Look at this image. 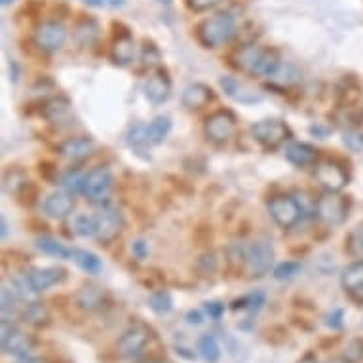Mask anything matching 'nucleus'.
<instances>
[{
    "instance_id": "6ab92c4d",
    "label": "nucleus",
    "mask_w": 363,
    "mask_h": 363,
    "mask_svg": "<svg viewBox=\"0 0 363 363\" xmlns=\"http://www.w3.org/2000/svg\"><path fill=\"white\" fill-rule=\"evenodd\" d=\"M145 96L150 103L162 105L166 103L172 96V80L167 77L166 71L152 72L147 80H145Z\"/></svg>"
},
{
    "instance_id": "de8ad7c7",
    "label": "nucleus",
    "mask_w": 363,
    "mask_h": 363,
    "mask_svg": "<svg viewBox=\"0 0 363 363\" xmlns=\"http://www.w3.org/2000/svg\"><path fill=\"white\" fill-rule=\"evenodd\" d=\"M298 363H320V359H318L314 354H310L308 352V354H304V356L298 359Z\"/></svg>"
},
{
    "instance_id": "2eb2a0df",
    "label": "nucleus",
    "mask_w": 363,
    "mask_h": 363,
    "mask_svg": "<svg viewBox=\"0 0 363 363\" xmlns=\"http://www.w3.org/2000/svg\"><path fill=\"white\" fill-rule=\"evenodd\" d=\"M219 86L226 97H230L233 101L242 103V105H257L264 99L261 91H257L236 77H220Z\"/></svg>"
},
{
    "instance_id": "5701e85b",
    "label": "nucleus",
    "mask_w": 363,
    "mask_h": 363,
    "mask_svg": "<svg viewBox=\"0 0 363 363\" xmlns=\"http://www.w3.org/2000/svg\"><path fill=\"white\" fill-rule=\"evenodd\" d=\"M107 303V297H105V291L101 287L97 286H84L78 289L77 293V304L82 310H88V312H96V310H101Z\"/></svg>"
},
{
    "instance_id": "6e6552de",
    "label": "nucleus",
    "mask_w": 363,
    "mask_h": 363,
    "mask_svg": "<svg viewBox=\"0 0 363 363\" xmlns=\"http://www.w3.org/2000/svg\"><path fill=\"white\" fill-rule=\"evenodd\" d=\"M267 208L272 220L278 226H281V228L295 226L304 213L297 198L289 196V194H280V196L270 198Z\"/></svg>"
},
{
    "instance_id": "79ce46f5",
    "label": "nucleus",
    "mask_w": 363,
    "mask_h": 363,
    "mask_svg": "<svg viewBox=\"0 0 363 363\" xmlns=\"http://www.w3.org/2000/svg\"><path fill=\"white\" fill-rule=\"evenodd\" d=\"M345 359L348 363H357L359 359H363V346H359V342H352L350 348L345 352Z\"/></svg>"
},
{
    "instance_id": "2f4dec72",
    "label": "nucleus",
    "mask_w": 363,
    "mask_h": 363,
    "mask_svg": "<svg viewBox=\"0 0 363 363\" xmlns=\"http://www.w3.org/2000/svg\"><path fill=\"white\" fill-rule=\"evenodd\" d=\"M149 306L150 310L158 315H166L173 310V297L172 293L166 289H158L149 297Z\"/></svg>"
},
{
    "instance_id": "f257e3e1",
    "label": "nucleus",
    "mask_w": 363,
    "mask_h": 363,
    "mask_svg": "<svg viewBox=\"0 0 363 363\" xmlns=\"http://www.w3.org/2000/svg\"><path fill=\"white\" fill-rule=\"evenodd\" d=\"M280 61L274 50L262 48L259 44H247L236 54V65L253 77L268 78Z\"/></svg>"
},
{
    "instance_id": "e433bc0d",
    "label": "nucleus",
    "mask_w": 363,
    "mask_h": 363,
    "mask_svg": "<svg viewBox=\"0 0 363 363\" xmlns=\"http://www.w3.org/2000/svg\"><path fill=\"white\" fill-rule=\"evenodd\" d=\"M97 35H99V29L94 21H86V23L78 25L77 29V40L80 46H91L96 42Z\"/></svg>"
},
{
    "instance_id": "c9c22d12",
    "label": "nucleus",
    "mask_w": 363,
    "mask_h": 363,
    "mask_svg": "<svg viewBox=\"0 0 363 363\" xmlns=\"http://www.w3.org/2000/svg\"><path fill=\"white\" fill-rule=\"evenodd\" d=\"M301 270H303L301 262L286 261V262H280V264L274 268V272H272V274H274L276 280L287 281V280H293V278H297V276L301 274Z\"/></svg>"
},
{
    "instance_id": "58836bf2",
    "label": "nucleus",
    "mask_w": 363,
    "mask_h": 363,
    "mask_svg": "<svg viewBox=\"0 0 363 363\" xmlns=\"http://www.w3.org/2000/svg\"><path fill=\"white\" fill-rule=\"evenodd\" d=\"M325 325L331 329H342L345 328V310L335 308L331 314L325 315Z\"/></svg>"
},
{
    "instance_id": "ddd939ff",
    "label": "nucleus",
    "mask_w": 363,
    "mask_h": 363,
    "mask_svg": "<svg viewBox=\"0 0 363 363\" xmlns=\"http://www.w3.org/2000/svg\"><path fill=\"white\" fill-rule=\"evenodd\" d=\"M314 177L318 185L328 192H340L348 185V179H350L345 167L333 160H323L315 164Z\"/></svg>"
},
{
    "instance_id": "393cba45",
    "label": "nucleus",
    "mask_w": 363,
    "mask_h": 363,
    "mask_svg": "<svg viewBox=\"0 0 363 363\" xmlns=\"http://www.w3.org/2000/svg\"><path fill=\"white\" fill-rule=\"evenodd\" d=\"M36 250L42 251L44 255L55 257V259H63V261H72V247L65 245L54 236H40L35 240Z\"/></svg>"
},
{
    "instance_id": "f03ea898",
    "label": "nucleus",
    "mask_w": 363,
    "mask_h": 363,
    "mask_svg": "<svg viewBox=\"0 0 363 363\" xmlns=\"http://www.w3.org/2000/svg\"><path fill=\"white\" fill-rule=\"evenodd\" d=\"M238 33V21L233 13H217L203 19L198 27V36L206 48H219L230 42Z\"/></svg>"
},
{
    "instance_id": "09e8293b",
    "label": "nucleus",
    "mask_w": 363,
    "mask_h": 363,
    "mask_svg": "<svg viewBox=\"0 0 363 363\" xmlns=\"http://www.w3.org/2000/svg\"><path fill=\"white\" fill-rule=\"evenodd\" d=\"M0 234H2V238H4V240L8 238V220H6V217H2V230H0Z\"/></svg>"
},
{
    "instance_id": "a18cd8bd",
    "label": "nucleus",
    "mask_w": 363,
    "mask_h": 363,
    "mask_svg": "<svg viewBox=\"0 0 363 363\" xmlns=\"http://www.w3.org/2000/svg\"><path fill=\"white\" fill-rule=\"evenodd\" d=\"M186 323H191V325H202L203 323V314L200 310H189L185 315Z\"/></svg>"
},
{
    "instance_id": "603ef678",
    "label": "nucleus",
    "mask_w": 363,
    "mask_h": 363,
    "mask_svg": "<svg viewBox=\"0 0 363 363\" xmlns=\"http://www.w3.org/2000/svg\"><path fill=\"white\" fill-rule=\"evenodd\" d=\"M149 363H169V362H164V359H158V362H149Z\"/></svg>"
},
{
    "instance_id": "bb28decb",
    "label": "nucleus",
    "mask_w": 363,
    "mask_h": 363,
    "mask_svg": "<svg viewBox=\"0 0 363 363\" xmlns=\"http://www.w3.org/2000/svg\"><path fill=\"white\" fill-rule=\"evenodd\" d=\"M264 304H267V293L262 291V289H255L250 295H244V297L236 298L230 304V308L234 312H238V310H247L250 314H257V312H261L264 308Z\"/></svg>"
},
{
    "instance_id": "7ed1b4c3",
    "label": "nucleus",
    "mask_w": 363,
    "mask_h": 363,
    "mask_svg": "<svg viewBox=\"0 0 363 363\" xmlns=\"http://www.w3.org/2000/svg\"><path fill=\"white\" fill-rule=\"evenodd\" d=\"M251 138L255 139L262 149L276 150L287 141H291L293 131L284 120L267 118L251 125Z\"/></svg>"
},
{
    "instance_id": "423d86ee",
    "label": "nucleus",
    "mask_w": 363,
    "mask_h": 363,
    "mask_svg": "<svg viewBox=\"0 0 363 363\" xmlns=\"http://www.w3.org/2000/svg\"><path fill=\"white\" fill-rule=\"evenodd\" d=\"M315 217L328 226L342 225L350 211V203L339 192H328L315 200Z\"/></svg>"
},
{
    "instance_id": "a19ab883",
    "label": "nucleus",
    "mask_w": 363,
    "mask_h": 363,
    "mask_svg": "<svg viewBox=\"0 0 363 363\" xmlns=\"http://www.w3.org/2000/svg\"><path fill=\"white\" fill-rule=\"evenodd\" d=\"M223 2H225V0H189V6H191V10H194V12H208V10L219 6Z\"/></svg>"
},
{
    "instance_id": "39448f33",
    "label": "nucleus",
    "mask_w": 363,
    "mask_h": 363,
    "mask_svg": "<svg viewBox=\"0 0 363 363\" xmlns=\"http://www.w3.org/2000/svg\"><path fill=\"white\" fill-rule=\"evenodd\" d=\"M114 175L108 167H94L86 173L84 179V194L94 206H108L111 194H113Z\"/></svg>"
},
{
    "instance_id": "7c9ffc66",
    "label": "nucleus",
    "mask_w": 363,
    "mask_h": 363,
    "mask_svg": "<svg viewBox=\"0 0 363 363\" xmlns=\"http://www.w3.org/2000/svg\"><path fill=\"white\" fill-rule=\"evenodd\" d=\"M198 352L208 363H217L220 359L219 340L213 333H206L198 339Z\"/></svg>"
},
{
    "instance_id": "a878e982",
    "label": "nucleus",
    "mask_w": 363,
    "mask_h": 363,
    "mask_svg": "<svg viewBox=\"0 0 363 363\" xmlns=\"http://www.w3.org/2000/svg\"><path fill=\"white\" fill-rule=\"evenodd\" d=\"M25 323H29L33 328H46L52 323V314L46 304L42 303H29L21 312Z\"/></svg>"
},
{
    "instance_id": "cd10ccee",
    "label": "nucleus",
    "mask_w": 363,
    "mask_h": 363,
    "mask_svg": "<svg viewBox=\"0 0 363 363\" xmlns=\"http://www.w3.org/2000/svg\"><path fill=\"white\" fill-rule=\"evenodd\" d=\"M44 116L52 122V124H61L65 120L71 118V103L65 97H55L52 101L46 103L44 107Z\"/></svg>"
},
{
    "instance_id": "9b49d317",
    "label": "nucleus",
    "mask_w": 363,
    "mask_h": 363,
    "mask_svg": "<svg viewBox=\"0 0 363 363\" xmlns=\"http://www.w3.org/2000/svg\"><path fill=\"white\" fill-rule=\"evenodd\" d=\"M0 346H2V352L4 354H10L13 357H23L29 356L33 348H35V340L33 337L23 331H19L18 328H13L10 322H4L2 320V325H0Z\"/></svg>"
},
{
    "instance_id": "dca6fc26",
    "label": "nucleus",
    "mask_w": 363,
    "mask_h": 363,
    "mask_svg": "<svg viewBox=\"0 0 363 363\" xmlns=\"http://www.w3.org/2000/svg\"><path fill=\"white\" fill-rule=\"evenodd\" d=\"M94 150H96V141L88 135L71 138L60 145V155L72 164H80L86 158H89L94 155Z\"/></svg>"
},
{
    "instance_id": "c85d7f7f",
    "label": "nucleus",
    "mask_w": 363,
    "mask_h": 363,
    "mask_svg": "<svg viewBox=\"0 0 363 363\" xmlns=\"http://www.w3.org/2000/svg\"><path fill=\"white\" fill-rule=\"evenodd\" d=\"M72 261L77 262L78 267L82 268L84 272H88V274H99L103 270L101 259L94 251L72 247Z\"/></svg>"
},
{
    "instance_id": "aec40b11",
    "label": "nucleus",
    "mask_w": 363,
    "mask_h": 363,
    "mask_svg": "<svg viewBox=\"0 0 363 363\" xmlns=\"http://www.w3.org/2000/svg\"><path fill=\"white\" fill-rule=\"evenodd\" d=\"M286 160L295 167H308L314 166L318 160V150L315 147L301 141H291L286 147Z\"/></svg>"
},
{
    "instance_id": "b1692460",
    "label": "nucleus",
    "mask_w": 363,
    "mask_h": 363,
    "mask_svg": "<svg viewBox=\"0 0 363 363\" xmlns=\"http://www.w3.org/2000/svg\"><path fill=\"white\" fill-rule=\"evenodd\" d=\"M135 52H138V46H135L133 38L130 35H122L114 40L113 48H111V57L116 65L125 67L135 60Z\"/></svg>"
},
{
    "instance_id": "9d476101",
    "label": "nucleus",
    "mask_w": 363,
    "mask_h": 363,
    "mask_svg": "<svg viewBox=\"0 0 363 363\" xmlns=\"http://www.w3.org/2000/svg\"><path fill=\"white\" fill-rule=\"evenodd\" d=\"M238 128V120L230 111H217L211 116H208L206 124H203V131H206V138L211 143L223 145L226 141H230L236 133Z\"/></svg>"
},
{
    "instance_id": "4c0bfd02",
    "label": "nucleus",
    "mask_w": 363,
    "mask_h": 363,
    "mask_svg": "<svg viewBox=\"0 0 363 363\" xmlns=\"http://www.w3.org/2000/svg\"><path fill=\"white\" fill-rule=\"evenodd\" d=\"M348 250L356 259L363 261V225L356 226L350 234H348Z\"/></svg>"
},
{
    "instance_id": "4be33fe9",
    "label": "nucleus",
    "mask_w": 363,
    "mask_h": 363,
    "mask_svg": "<svg viewBox=\"0 0 363 363\" xmlns=\"http://www.w3.org/2000/svg\"><path fill=\"white\" fill-rule=\"evenodd\" d=\"M301 78H303V72H301V69H298L295 63L280 61L267 80L268 82L276 84V86H280V88H291V86L301 82Z\"/></svg>"
},
{
    "instance_id": "a211bd4d",
    "label": "nucleus",
    "mask_w": 363,
    "mask_h": 363,
    "mask_svg": "<svg viewBox=\"0 0 363 363\" xmlns=\"http://www.w3.org/2000/svg\"><path fill=\"white\" fill-rule=\"evenodd\" d=\"M74 203H77L74 202V194L67 191H55L44 198L42 209H44V213L48 215L50 219H65V217L72 213Z\"/></svg>"
},
{
    "instance_id": "f8f14e48",
    "label": "nucleus",
    "mask_w": 363,
    "mask_h": 363,
    "mask_svg": "<svg viewBox=\"0 0 363 363\" xmlns=\"http://www.w3.org/2000/svg\"><path fill=\"white\" fill-rule=\"evenodd\" d=\"M67 280V270L63 267H38L30 268L25 276V284L33 293L48 291L50 287L61 286Z\"/></svg>"
},
{
    "instance_id": "0eeeda50",
    "label": "nucleus",
    "mask_w": 363,
    "mask_h": 363,
    "mask_svg": "<svg viewBox=\"0 0 363 363\" xmlns=\"http://www.w3.org/2000/svg\"><path fill=\"white\" fill-rule=\"evenodd\" d=\"M150 340H152V331H150L149 325L135 322L120 335L116 348H118V354L124 359H133V357L143 354L145 348L150 345Z\"/></svg>"
},
{
    "instance_id": "412c9836",
    "label": "nucleus",
    "mask_w": 363,
    "mask_h": 363,
    "mask_svg": "<svg viewBox=\"0 0 363 363\" xmlns=\"http://www.w3.org/2000/svg\"><path fill=\"white\" fill-rule=\"evenodd\" d=\"M211 99H213V91H211L209 86L202 82L189 84L183 89V96H181V101L189 111H198V108L206 107Z\"/></svg>"
},
{
    "instance_id": "473e14b6",
    "label": "nucleus",
    "mask_w": 363,
    "mask_h": 363,
    "mask_svg": "<svg viewBox=\"0 0 363 363\" xmlns=\"http://www.w3.org/2000/svg\"><path fill=\"white\" fill-rule=\"evenodd\" d=\"M72 228H74V233H77L78 236H82V238H91V236H96L97 234V219L88 213H80L74 217V220H72Z\"/></svg>"
},
{
    "instance_id": "20e7f679",
    "label": "nucleus",
    "mask_w": 363,
    "mask_h": 363,
    "mask_svg": "<svg viewBox=\"0 0 363 363\" xmlns=\"http://www.w3.org/2000/svg\"><path fill=\"white\" fill-rule=\"evenodd\" d=\"M274 264V247L267 238H259L245 247V274L250 278H262Z\"/></svg>"
},
{
    "instance_id": "8fccbe9b",
    "label": "nucleus",
    "mask_w": 363,
    "mask_h": 363,
    "mask_svg": "<svg viewBox=\"0 0 363 363\" xmlns=\"http://www.w3.org/2000/svg\"><path fill=\"white\" fill-rule=\"evenodd\" d=\"M158 2H160V4H164V6H169L173 0H158Z\"/></svg>"
},
{
    "instance_id": "c756f323",
    "label": "nucleus",
    "mask_w": 363,
    "mask_h": 363,
    "mask_svg": "<svg viewBox=\"0 0 363 363\" xmlns=\"http://www.w3.org/2000/svg\"><path fill=\"white\" fill-rule=\"evenodd\" d=\"M172 118L169 116H156L149 125H147V131H149V141L150 145H162L166 141V138L169 135V131H172Z\"/></svg>"
},
{
    "instance_id": "49530a36",
    "label": "nucleus",
    "mask_w": 363,
    "mask_h": 363,
    "mask_svg": "<svg viewBox=\"0 0 363 363\" xmlns=\"http://www.w3.org/2000/svg\"><path fill=\"white\" fill-rule=\"evenodd\" d=\"M16 363H44L40 359V357L33 356V354H29V356H23V357H16Z\"/></svg>"
},
{
    "instance_id": "c03bdc74",
    "label": "nucleus",
    "mask_w": 363,
    "mask_h": 363,
    "mask_svg": "<svg viewBox=\"0 0 363 363\" xmlns=\"http://www.w3.org/2000/svg\"><path fill=\"white\" fill-rule=\"evenodd\" d=\"M198 264H206V268L202 270L203 274H213L215 268H217V259H215L213 253H206L198 259Z\"/></svg>"
},
{
    "instance_id": "f704fd0d",
    "label": "nucleus",
    "mask_w": 363,
    "mask_h": 363,
    "mask_svg": "<svg viewBox=\"0 0 363 363\" xmlns=\"http://www.w3.org/2000/svg\"><path fill=\"white\" fill-rule=\"evenodd\" d=\"M84 179H86V173L82 172H67L63 177H61V186L63 191L71 192V194H78V192H84Z\"/></svg>"
},
{
    "instance_id": "3c124183",
    "label": "nucleus",
    "mask_w": 363,
    "mask_h": 363,
    "mask_svg": "<svg viewBox=\"0 0 363 363\" xmlns=\"http://www.w3.org/2000/svg\"><path fill=\"white\" fill-rule=\"evenodd\" d=\"M12 2H16V0H2V6H10Z\"/></svg>"
},
{
    "instance_id": "1a4fd4ad",
    "label": "nucleus",
    "mask_w": 363,
    "mask_h": 363,
    "mask_svg": "<svg viewBox=\"0 0 363 363\" xmlns=\"http://www.w3.org/2000/svg\"><path fill=\"white\" fill-rule=\"evenodd\" d=\"M97 219V234L96 238L99 244L108 245L118 238L125 226L124 213L114 206H105L101 211L96 215Z\"/></svg>"
},
{
    "instance_id": "72a5a7b5",
    "label": "nucleus",
    "mask_w": 363,
    "mask_h": 363,
    "mask_svg": "<svg viewBox=\"0 0 363 363\" xmlns=\"http://www.w3.org/2000/svg\"><path fill=\"white\" fill-rule=\"evenodd\" d=\"M125 138H128V145H130L131 149H135V150H141L145 149L147 145H150L149 131H147V125L145 124L131 125Z\"/></svg>"
},
{
    "instance_id": "37998d69",
    "label": "nucleus",
    "mask_w": 363,
    "mask_h": 363,
    "mask_svg": "<svg viewBox=\"0 0 363 363\" xmlns=\"http://www.w3.org/2000/svg\"><path fill=\"white\" fill-rule=\"evenodd\" d=\"M131 253H133V257H135L138 261H143V259H147V255H149V244H147L145 240H135L133 245H131Z\"/></svg>"
},
{
    "instance_id": "4468645a",
    "label": "nucleus",
    "mask_w": 363,
    "mask_h": 363,
    "mask_svg": "<svg viewBox=\"0 0 363 363\" xmlns=\"http://www.w3.org/2000/svg\"><path fill=\"white\" fill-rule=\"evenodd\" d=\"M67 40V30L60 21H42L35 30V44L44 52H57Z\"/></svg>"
},
{
    "instance_id": "f3484780",
    "label": "nucleus",
    "mask_w": 363,
    "mask_h": 363,
    "mask_svg": "<svg viewBox=\"0 0 363 363\" xmlns=\"http://www.w3.org/2000/svg\"><path fill=\"white\" fill-rule=\"evenodd\" d=\"M340 286L348 293L352 301L363 304V261H354L342 270L340 274Z\"/></svg>"
},
{
    "instance_id": "ea45409f",
    "label": "nucleus",
    "mask_w": 363,
    "mask_h": 363,
    "mask_svg": "<svg viewBox=\"0 0 363 363\" xmlns=\"http://www.w3.org/2000/svg\"><path fill=\"white\" fill-rule=\"evenodd\" d=\"M203 310H206V314L211 318V320H220L223 314H225V304L219 303V301H209V303H203Z\"/></svg>"
}]
</instances>
